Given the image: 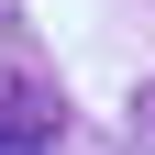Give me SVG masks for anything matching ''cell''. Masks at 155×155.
<instances>
[{
    "label": "cell",
    "instance_id": "6da1fadb",
    "mask_svg": "<svg viewBox=\"0 0 155 155\" xmlns=\"http://www.w3.org/2000/svg\"><path fill=\"white\" fill-rule=\"evenodd\" d=\"M55 133H67V100H55L45 78H11L0 89V155H45Z\"/></svg>",
    "mask_w": 155,
    "mask_h": 155
}]
</instances>
